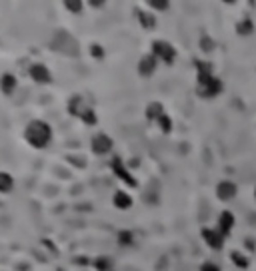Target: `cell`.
Segmentation results:
<instances>
[{
    "instance_id": "obj_25",
    "label": "cell",
    "mask_w": 256,
    "mask_h": 271,
    "mask_svg": "<svg viewBox=\"0 0 256 271\" xmlns=\"http://www.w3.org/2000/svg\"><path fill=\"white\" fill-rule=\"evenodd\" d=\"M64 8L68 10V12H72V14H80L82 12V8H84V2H70V0H66L64 2Z\"/></svg>"
},
{
    "instance_id": "obj_28",
    "label": "cell",
    "mask_w": 256,
    "mask_h": 271,
    "mask_svg": "<svg viewBox=\"0 0 256 271\" xmlns=\"http://www.w3.org/2000/svg\"><path fill=\"white\" fill-rule=\"evenodd\" d=\"M90 54H92V58H96V60H102V58H104V48L98 46V44H92Z\"/></svg>"
},
{
    "instance_id": "obj_1",
    "label": "cell",
    "mask_w": 256,
    "mask_h": 271,
    "mask_svg": "<svg viewBox=\"0 0 256 271\" xmlns=\"http://www.w3.org/2000/svg\"><path fill=\"white\" fill-rule=\"evenodd\" d=\"M24 140L34 150H44L52 142V128L42 120H32L24 128Z\"/></svg>"
},
{
    "instance_id": "obj_4",
    "label": "cell",
    "mask_w": 256,
    "mask_h": 271,
    "mask_svg": "<svg viewBox=\"0 0 256 271\" xmlns=\"http://www.w3.org/2000/svg\"><path fill=\"white\" fill-rule=\"evenodd\" d=\"M110 170H112L114 178H118L122 183H126L128 187H136V185H138V180L132 176V170H130V168H128L126 163L122 162L118 156H114V158H112V162H110Z\"/></svg>"
},
{
    "instance_id": "obj_26",
    "label": "cell",
    "mask_w": 256,
    "mask_h": 271,
    "mask_svg": "<svg viewBox=\"0 0 256 271\" xmlns=\"http://www.w3.org/2000/svg\"><path fill=\"white\" fill-rule=\"evenodd\" d=\"M132 241H134V235H132V232L122 230V232L118 234V243H120V245H130Z\"/></svg>"
},
{
    "instance_id": "obj_31",
    "label": "cell",
    "mask_w": 256,
    "mask_h": 271,
    "mask_svg": "<svg viewBox=\"0 0 256 271\" xmlns=\"http://www.w3.org/2000/svg\"><path fill=\"white\" fill-rule=\"evenodd\" d=\"M244 245L250 247V252H254V249H252V247H254V239H244Z\"/></svg>"
},
{
    "instance_id": "obj_24",
    "label": "cell",
    "mask_w": 256,
    "mask_h": 271,
    "mask_svg": "<svg viewBox=\"0 0 256 271\" xmlns=\"http://www.w3.org/2000/svg\"><path fill=\"white\" fill-rule=\"evenodd\" d=\"M148 6L154 10V12H166L170 8V2L168 0H150Z\"/></svg>"
},
{
    "instance_id": "obj_27",
    "label": "cell",
    "mask_w": 256,
    "mask_h": 271,
    "mask_svg": "<svg viewBox=\"0 0 256 271\" xmlns=\"http://www.w3.org/2000/svg\"><path fill=\"white\" fill-rule=\"evenodd\" d=\"M80 120H82V122H84L86 126H94V124L98 122V118H96V114H94V110H92V108L88 110V112H86V114H84V116H82Z\"/></svg>"
},
{
    "instance_id": "obj_9",
    "label": "cell",
    "mask_w": 256,
    "mask_h": 271,
    "mask_svg": "<svg viewBox=\"0 0 256 271\" xmlns=\"http://www.w3.org/2000/svg\"><path fill=\"white\" fill-rule=\"evenodd\" d=\"M234 225H236V217H234L232 212H228V210L220 212L218 219H216V232H218V234H222L224 237H228L230 232L234 230Z\"/></svg>"
},
{
    "instance_id": "obj_5",
    "label": "cell",
    "mask_w": 256,
    "mask_h": 271,
    "mask_svg": "<svg viewBox=\"0 0 256 271\" xmlns=\"http://www.w3.org/2000/svg\"><path fill=\"white\" fill-rule=\"evenodd\" d=\"M28 76L40 84V86H46V84H52L54 82V78H52V72L48 70V66L46 64H42V62H34V64H30V68H28Z\"/></svg>"
},
{
    "instance_id": "obj_8",
    "label": "cell",
    "mask_w": 256,
    "mask_h": 271,
    "mask_svg": "<svg viewBox=\"0 0 256 271\" xmlns=\"http://www.w3.org/2000/svg\"><path fill=\"white\" fill-rule=\"evenodd\" d=\"M194 68H196V86H204L216 78L214 70H212V64L206 60H194Z\"/></svg>"
},
{
    "instance_id": "obj_6",
    "label": "cell",
    "mask_w": 256,
    "mask_h": 271,
    "mask_svg": "<svg viewBox=\"0 0 256 271\" xmlns=\"http://www.w3.org/2000/svg\"><path fill=\"white\" fill-rule=\"evenodd\" d=\"M200 237L204 239V243L212 249V252H222L224 249V243H226V237L216 232V227H202Z\"/></svg>"
},
{
    "instance_id": "obj_30",
    "label": "cell",
    "mask_w": 256,
    "mask_h": 271,
    "mask_svg": "<svg viewBox=\"0 0 256 271\" xmlns=\"http://www.w3.org/2000/svg\"><path fill=\"white\" fill-rule=\"evenodd\" d=\"M68 162L76 163L78 168H84V160H82V158H74V156H68Z\"/></svg>"
},
{
    "instance_id": "obj_23",
    "label": "cell",
    "mask_w": 256,
    "mask_h": 271,
    "mask_svg": "<svg viewBox=\"0 0 256 271\" xmlns=\"http://www.w3.org/2000/svg\"><path fill=\"white\" fill-rule=\"evenodd\" d=\"M156 124H158V128H160V132H162L164 136H168V134L172 132V118H170L168 114H164V116H162V118H160V120H158Z\"/></svg>"
},
{
    "instance_id": "obj_14",
    "label": "cell",
    "mask_w": 256,
    "mask_h": 271,
    "mask_svg": "<svg viewBox=\"0 0 256 271\" xmlns=\"http://www.w3.org/2000/svg\"><path fill=\"white\" fill-rule=\"evenodd\" d=\"M112 203H114V207H116V210L126 212V210L132 207L134 199H132V196H130L128 192H124V190H116V192H114V196H112Z\"/></svg>"
},
{
    "instance_id": "obj_29",
    "label": "cell",
    "mask_w": 256,
    "mask_h": 271,
    "mask_svg": "<svg viewBox=\"0 0 256 271\" xmlns=\"http://www.w3.org/2000/svg\"><path fill=\"white\" fill-rule=\"evenodd\" d=\"M200 271H222V269H220L216 263H212V261H204L200 265Z\"/></svg>"
},
{
    "instance_id": "obj_7",
    "label": "cell",
    "mask_w": 256,
    "mask_h": 271,
    "mask_svg": "<svg viewBox=\"0 0 256 271\" xmlns=\"http://www.w3.org/2000/svg\"><path fill=\"white\" fill-rule=\"evenodd\" d=\"M112 148H114V142H112V138H110L108 134H96V136H92L90 140V150L92 154H96V156H106L112 152Z\"/></svg>"
},
{
    "instance_id": "obj_15",
    "label": "cell",
    "mask_w": 256,
    "mask_h": 271,
    "mask_svg": "<svg viewBox=\"0 0 256 271\" xmlns=\"http://www.w3.org/2000/svg\"><path fill=\"white\" fill-rule=\"evenodd\" d=\"M16 86H19V80H16V76L14 74H2L0 76V90L4 96H10V94H14L16 90Z\"/></svg>"
},
{
    "instance_id": "obj_21",
    "label": "cell",
    "mask_w": 256,
    "mask_h": 271,
    "mask_svg": "<svg viewBox=\"0 0 256 271\" xmlns=\"http://www.w3.org/2000/svg\"><path fill=\"white\" fill-rule=\"evenodd\" d=\"M14 190V178L8 172H0V194H10Z\"/></svg>"
},
{
    "instance_id": "obj_18",
    "label": "cell",
    "mask_w": 256,
    "mask_h": 271,
    "mask_svg": "<svg viewBox=\"0 0 256 271\" xmlns=\"http://www.w3.org/2000/svg\"><path fill=\"white\" fill-rule=\"evenodd\" d=\"M230 261H232V265H236L238 269H248V267H250V257L244 255L240 249L230 252Z\"/></svg>"
},
{
    "instance_id": "obj_13",
    "label": "cell",
    "mask_w": 256,
    "mask_h": 271,
    "mask_svg": "<svg viewBox=\"0 0 256 271\" xmlns=\"http://www.w3.org/2000/svg\"><path fill=\"white\" fill-rule=\"evenodd\" d=\"M156 66H158V60L152 54L142 56V58L138 60V74H140L142 78H150L152 74L156 72Z\"/></svg>"
},
{
    "instance_id": "obj_16",
    "label": "cell",
    "mask_w": 256,
    "mask_h": 271,
    "mask_svg": "<svg viewBox=\"0 0 256 271\" xmlns=\"http://www.w3.org/2000/svg\"><path fill=\"white\" fill-rule=\"evenodd\" d=\"M234 30H236L238 36L246 38V36H252L254 34V22L252 18H248V16H244L242 20H238L236 26H234Z\"/></svg>"
},
{
    "instance_id": "obj_33",
    "label": "cell",
    "mask_w": 256,
    "mask_h": 271,
    "mask_svg": "<svg viewBox=\"0 0 256 271\" xmlns=\"http://www.w3.org/2000/svg\"><path fill=\"white\" fill-rule=\"evenodd\" d=\"M254 199H256V185H254Z\"/></svg>"
},
{
    "instance_id": "obj_12",
    "label": "cell",
    "mask_w": 256,
    "mask_h": 271,
    "mask_svg": "<svg viewBox=\"0 0 256 271\" xmlns=\"http://www.w3.org/2000/svg\"><path fill=\"white\" fill-rule=\"evenodd\" d=\"M92 106H88V102L82 98V96H72L68 100V114L70 116H76V118H82Z\"/></svg>"
},
{
    "instance_id": "obj_17",
    "label": "cell",
    "mask_w": 256,
    "mask_h": 271,
    "mask_svg": "<svg viewBox=\"0 0 256 271\" xmlns=\"http://www.w3.org/2000/svg\"><path fill=\"white\" fill-rule=\"evenodd\" d=\"M147 120H150V122H158L162 116H164V106L160 104V102H150L147 106Z\"/></svg>"
},
{
    "instance_id": "obj_22",
    "label": "cell",
    "mask_w": 256,
    "mask_h": 271,
    "mask_svg": "<svg viewBox=\"0 0 256 271\" xmlns=\"http://www.w3.org/2000/svg\"><path fill=\"white\" fill-rule=\"evenodd\" d=\"M92 265H94L96 271H110L112 269V259H110L108 255H100V257H96L92 261Z\"/></svg>"
},
{
    "instance_id": "obj_2",
    "label": "cell",
    "mask_w": 256,
    "mask_h": 271,
    "mask_svg": "<svg viewBox=\"0 0 256 271\" xmlns=\"http://www.w3.org/2000/svg\"><path fill=\"white\" fill-rule=\"evenodd\" d=\"M52 50L60 52V54H66V56H76L80 54V46H78V40L68 34L66 30H58L54 34V40H52Z\"/></svg>"
},
{
    "instance_id": "obj_20",
    "label": "cell",
    "mask_w": 256,
    "mask_h": 271,
    "mask_svg": "<svg viewBox=\"0 0 256 271\" xmlns=\"http://www.w3.org/2000/svg\"><path fill=\"white\" fill-rule=\"evenodd\" d=\"M198 48H200V52L204 54H212L214 50H216V42H214V38L208 36V34H202L198 38Z\"/></svg>"
},
{
    "instance_id": "obj_19",
    "label": "cell",
    "mask_w": 256,
    "mask_h": 271,
    "mask_svg": "<svg viewBox=\"0 0 256 271\" xmlns=\"http://www.w3.org/2000/svg\"><path fill=\"white\" fill-rule=\"evenodd\" d=\"M136 18L140 22V26L147 28V30H152L156 26V18H154V14L150 10H136Z\"/></svg>"
},
{
    "instance_id": "obj_11",
    "label": "cell",
    "mask_w": 256,
    "mask_h": 271,
    "mask_svg": "<svg viewBox=\"0 0 256 271\" xmlns=\"http://www.w3.org/2000/svg\"><path fill=\"white\" fill-rule=\"evenodd\" d=\"M238 194V185L234 181L230 180H222L216 183V198L220 201H230V199H234Z\"/></svg>"
},
{
    "instance_id": "obj_3",
    "label": "cell",
    "mask_w": 256,
    "mask_h": 271,
    "mask_svg": "<svg viewBox=\"0 0 256 271\" xmlns=\"http://www.w3.org/2000/svg\"><path fill=\"white\" fill-rule=\"evenodd\" d=\"M150 54L154 56L156 60H162L164 64H174V60H176V48L170 44V42H166V40H154L152 42V46H150Z\"/></svg>"
},
{
    "instance_id": "obj_32",
    "label": "cell",
    "mask_w": 256,
    "mask_h": 271,
    "mask_svg": "<svg viewBox=\"0 0 256 271\" xmlns=\"http://www.w3.org/2000/svg\"><path fill=\"white\" fill-rule=\"evenodd\" d=\"M88 6H92V8H102L104 2H88Z\"/></svg>"
},
{
    "instance_id": "obj_10",
    "label": "cell",
    "mask_w": 256,
    "mask_h": 271,
    "mask_svg": "<svg viewBox=\"0 0 256 271\" xmlns=\"http://www.w3.org/2000/svg\"><path fill=\"white\" fill-rule=\"evenodd\" d=\"M222 90H224V84H222V80H220V78L210 80V82H208V84H204V86H196V94H198L200 98H206V100L216 98L218 94H222Z\"/></svg>"
}]
</instances>
